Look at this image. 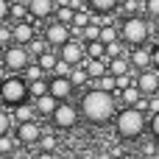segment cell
Wrapping results in <instances>:
<instances>
[{
	"label": "cell",
	"instance_id": "obj_2",
	"mask_svg": "<svg viewBox=\"0 0 159 159\" xmlns=\"http://www.w3.org/2000/svg\"><path fill=\"white\" fill-rule=\"evenodd\" d=\"M115 129H117V137L123 140H137L143 131H145V115L140 106H126L117 120H115Z\"/></svg>",
	"mask_w": 159,
	"mask_h": 159
},
{
	"label": "cell",
	"instance_id": "obj_6",
	"mask_svg": "<svg viewBox=\"0 0 159 159\" xmlns=\"http://www.w3.org/2000/svg\"><path fill=\"white\" fill-rule=\"evenodd\" d=\"M50 120H53V129H59V131H64V129H73V126L78 123V109H75L73 103L61 101V103L56 106V112L50 115Z\"/></svg>",
	"mask_w": 159,
	"mask_h": 159
},
{
	"label": "cell",
	"instance_id": "obj_4",
	"mask_svg": "<svg viewBox=\"0 0 159 159\" xmlns=\"http://www.w3.org/2000/svg\"><path fill=\"white\" fill-rule=\"evenodd\" d=\"M120 36H123V42H129L131 48H137V45H143V42L148 39V22H145L143 17H126V22H123V28H120Z\"/></svg>",
	"mask_w": 159,
	"mask_h": 159
},
{
	"label": "cell",
	"instance_id": "obj_39",
	"mask_svg": "<svg viewBox=\"0 0 159 159\" xmlns=\"http://www.w3.org/2000/svg\"><path fill=\"white\" fill-rule=\"evenodd\" d=\"M8 39H14V31H11V28H6V25H0V45H6Z\"/></svg>",
	"mask_w": 159,
	"mask_h": 159
},
{
	"label": "cell",
	"instance_id": "obj_7",
	"mask_svg": "<svg viewBox=\"0 0 159 159\" xmlns=\"http://www.w3.org/2000/svg\"><path fill=\"white\" fill-rule=\"evenodd\" d=\"M137 87L143 89V95H154V92H159V70H157V67L140 70V75H137Z\"/></svg>",
	"mask_w": 159,
	"mask_h": 159
},
{
	"label": "cell",
	"instance_id": "obj_12",
	"mask_svg": "<svg viewBox=\"0 0 159 159\" xmlns=\"http://www.w3.org/2000/svg\"><path fill=\"white\" fill-rule=\"evenodd\" d=\"M129 59H131V67H137V70L154 67V50H145L143 45H137V48L129 53Z\"/></svg>",
	"mask_w": 159,
	"mask_h": 159
},
{
	"label": "cell",
	"instance_id": "obj_5",
	"mask_svg": "<svg viewBox=\"0 0 159 159\" xmlns=\"http://www.w3.org/2000/svg\"><path fill=\"white\" fill-rule=\"evenodd\" d=\"M34 61V53L28 50V45H11V48H6V59H3V64H6V70H11V73H22L28 64Z\"/></svg>",
	"mask_w": 159,
	"mask_h": 159
},
{
	"label": "cell",
	"instance_id": "obj_33",
	"mask_svg": "<svg viewBox=\"0 0 159 159\" xmlns=\"http://www.w3.org/2000/svg\"><path fill=\"white\" fill-rule=\"evenodd\" d=\"M123 11H126V14H134V11H145V6H143L140 0H126Z\"/></svg>",
	"mask_w": 159,
	"mask_h": 159
},
{
	"label": "cell",
	"instance_id": "obj_22",
	"mask_svg": "<svg viewBox=\"0 0 159 159\" xmlns=\"http://www.w3.org/2000/svg\"><path fill=\"white\" fill-rule=\"evenodd\" d=\"M84 45H87V56H95V59L106 56V42L103 39H92V42H84Z\"/></svg>",
	"mask_w": 159,
	"mask_h": 159
},
{
	"label": "cell",
	"instance_id": "obj_16",
	"mask_svg": "<svg viewBox=\"0 0 159 159\" xmlns=\"http://www.w3.org/2000/svg\"><path fill=\"white\" fill-rule=\"evenodd\" d=\"M131 70V59L129 56H115V59H109V73L112 75H123V73H129Z\"/></svg>",
	"mask_w": 159,
	"mask_h": 159
},
{
	"label": "cell",
	"instance_id": "obj_24",
	"mask_svg": "<svg viewBox=\"0 0 159 159\" xmlns=\"http://www.w3.org/2000/svg\"><path fill=\"white\" fill-rule=\"evenodd\" d=\"M117 3H120V0H89V8H92V11L106 14V11H115V8H117Z\"/></svg>",
	"mask_w": 159,
	"mask_h": 159
},
{
	"label": "cell",
	"instance_id": "obj_19",
	"mask_svg": "<svg viewBox=\"0 0 159 159\" xmlns=\"http://www.w3.org/2000/svg\"><path fill=\"white\" fill-rule=\"evenodd\" d=\"M48 48H50L48 36H34V39L28 42V50L34 53V59H36V56H42V53H48Z\"/></svg>",
	"mask_w": 159,
	"mask_h": 159
},
{
	"label": "cell",
	"instance_id": "obj_10",
	"mask_svg": "<svg viewBox=\"0 0 159 159\" xmlns=\"http://www.w3.org/2000/svg\"><path fill=\"white\" fill-rule=\"evenodd\" d=\"M39 137H42V126L36 120L17 123V140L20 143H39Z\"/></svg>",
	"mask_w": 159,
	"mask_h": 159
},
{
	"label": "cell",
	"instance_id": "obj_23",
	"mask_svg": "<svg viewBox=\"0 0 159 159\" xmlns=\"http://www.w3.org/2000/svg\"><path fill=\"white\" fill-rule=\"evenodd\" d=\"M36 61L42 64V70H45V73H53V70H56V64H59V56L48 50V53H42V56H36Z\"/></svg>",
	"mask_w": 159,
	"mask_h": 159
},
{
	"label": "cell",
	"instance_id": "obj_8",
	"mask_svg": "<svg viewBox=\"0 0 159 159\" xmlns=\"http://www.w3.org/2000/svg\"><path fill=\"white\" fill-rule=\"evenodd\" d=\"M45 36H48V42L53 45V48H61L64 42H70V25L67 22H53V25H48V31H45Z\"/></svg>",
	"mask_w": 159,
	"mask_h": 159
},
{
	"label": "cell",
	"instance_id": "obj_28",
	"mask_svg": "<svg viewBox=\"0 0 159 159\" xmlns=\"http://www.w3.org/2000/svg\"><path fill=\"white\" fill-rule=\"evenodd\" d=\"M115 56H123V42H120V39L106 42V56H103V59L109 61V59H115Z\"/></svg>",
	"mask_w": 159,
	"mask_h": 159
},
{
	"label": "cell",
	"instance_id": "obj_46",
	"mask_svg": "<svg viewBox=\"0 0 159 159\" xmlns=\"http://www.w3.org/2000/svg\"><path fill=\"white\" fill-rule=\"evenodd\" d=\"M3 67H6V64H3ZM3 67H0V81H3V78H6V75H3Z\"/></svg>",
	"mask_w": 159,
	"mask_h": 159
},
{
	"label": "cell",
	"instance_id": "obj_20",
	"mask_svg": "<svg viewBox=\"0 0 159 159\" xmlns=\"http://www.w3.org/2000/svg\"><path fill=\"white\" fill-rule=\"evenodd\" d=\"M22 78H25L28 84H31V81H36V78H45V70H42V64L34 59V61H31V64L22 70Z\"/></svg>",
	"mask_w": 159,
	"mask_h": 159
},
{
	"label": "cell",
	"instance_id": "obj_11",
	"mask_svg": "<svg viewBox=\"0 0 159 159\" xmlns=\"http://www.w3.org/2000/svg\"><path fill=\"white\" fill-rule=\"evenodd\" d=\"M73 81H70V75H53L50 78V95H56L59 101H67L70 98V92H73Z\"/></svg>",
	"mask_w": 159,
	"mask_h": 159
},
{
	"label": "cell",
	"instance_id": "obj_31",
	"mask_svg": "<svg viewBox=\"0 0 159 159\" xmlns=\"http://www.w3.org/2000/svg\"><path fill=\"white\" fill-rule=\"evenodd\" d=\"M101 39H103V42H115V39H120V36H117V31H115L112 25H103V28H101Z\"/></svg>",
	"mask_w": 159,
	"mask_h": 159
},
{
	"label": "cell",
	"instance_id": "obj_25",
	"mask_svg": "<svg viewBox=\"0 0 159 159\" xmlns=\"http://www.w3.org/2000/svg\"><path fill=\"white\" fill-rule=\"evenodd\" d=\"M101 28H103V25H98V22H89V25L81 31V42H92V39H101Z\"/></svg>",
	"mask_w": 159,
	"mask_h": 159
},
{
	"label": "cell",
	"instance_id": "obj_14",
	"mask_svg": "<svg viewBox=\"0 0 159 159\" xmlns=\"http://www.w3.org/2000/svg\"><path fill=\"white\" fill-rule=\"evenodd\" d=\"M59 103H61V101H59L56 95H50V92H48V95L36 98V112H39L42 117H50V115L56 112V106H59Z\"/></svg>",
	"mask_w": 159,
	"mask_h": 159
},
{
	"label": "cell",
	"instance_id": "obj_3",
	"mask_svg": "<svg viewBox=\"0 0 159 159\" xmlns=\"http://www.w3.org/2000/svg\"><path fill=\"white\" fill-rule=\"evenodd\" d=\"M0 92H3V101H6V103L17 106V103H22V101L28 98L31 84H28L22 75H8V78L0 81Z\"/></svg>",
	"mask_w": 159,
	"mask_h": 159
},
{
	"label": "cell",
	"instance_id": "obj_27",
	"mask_svg": "<svg viewBox=\"0 0 159 159\" xmlns=\"http://www.w3.org/2000/svg\"><path fill=\"white\" fill-rule=\"evenodd\" d=\"M56 20H59V22H67V25H73V20H75V8H70V6H59V11H56Z\"/></svg>",
	"mask_w": 159,
	"mask_h": 159
},
{
	"label": "cell",
	"instance_id": "obj_36",
	"mask_svg": "<svg viewBox=\"0 0 159 159\" xmlns=\"http://www.w3.org/2000/svg\"><path fill=\"white\" fill-rule=\"evenodd\" d=\"M145 14L159 17V0H145Z\"/></svg>",
	"mask_w": 159,
	"mask_h": 159
},
{
	"label": "cell",
	"instance_id": "obj_44",
	"mask_svg": "<svg viewBox=\"0 0 159 159\" xmlns=\"http://www.w3.org/2000/svg\"><path fill=\"white\" fill-rule=\"evenodd\" d=\"M3 59H6V50H3V45H0V64H3Z\"/></svg>",
	"mask_w": 159,
	"mask_h": 159
},
{
	"label": "cell",
	"instance_id": "obj_34",
	"mask_svg": "<svg viewBox=\"0 0 159 159\" xmlns=\"http://www.w3.org/2000/svg\"><path fill=\"white\" fill-rule=\"evenodd\" d=\"M115 78H117V89H126V87L137 84V81H134V78H131L129 73H123V75H115Z\"/></svg>",
	"mask_w": 159,
	"mask_h": 159
},
{
	"label": "cell",
	"instance_id": "obj_35",
	"mask_svg": "<svg viewBox=\"0 0 159 159\" xmlns=\"http://www.w3.org/2000/svg\"><path fill=\"white\" fill-rule=\"evenodd\" d=\"M8 129H11V120H8V115L0 109V137H3V134H8Z\"/></svg>",
	"mask_w": 159,
	"mask_h": 159
},
{
	"label": "cell",
	"instance_id": "obj_42",
	"mask_svg": "<svg viewBox=\"0 0 159 159\" xmlns=\"http://www.w3.org/2000/svg\"><path fill=\"white\" fill-rule=\"evenodd\" d=\"M36 159H53V154H50V151H39V157Z\"/></svg>",
	"mask_w": 159,
	"mask_h": 159
},
{
	"label": "cell",
	"instance_id": "obj_17",
	"mask_svg": "<svg viewBox=\"0 0 159 159\" xmlns=\"http://www.w3.org/2000/svg\"><path fill=\"white\" fill-rule=\"evenodd\" d=\"M140 98H143V89H140L137 84H131V87L120 89V103H131V106H137V103H140Z\"/></svg>",
	"mask_w": 159,
	"mask_h": 159
},
{
	"label": "cell",
	"instance_id": "obj_9",
	"mask_svg": "<svg viewBox=\"0 0 159 159\" xmlns=\"http://www.w3.org/2000/svg\"><path fill=\"white\" fill-rule=\"evenodd\" d=\"M59 56L61 59H67L70 64H81L87 56H84V45L78 42V39H70V42H64L61 48H59Z\"/></svg>",
	"mask_w": 159,
	"mask_h": 159
},
{
	"label": "cell",
	"instance_id": "obj_32",
	"mask_svg": "<svg viewBox=\"0 0 159 159\" xmlns=\"http://www.w3.org/2000/svg\"><path fill=\"white\" fill-rule=\"evenodd\" d=\"M39 145H42V151H53L56 148V137L53 134H42L39 137Z\"/></svg>",
	"mask_w": 159,
	"mask_h": 159
},
{
	"label": "cell",
	"instance_id": "obj_37",
	"mask_svg": "<svg viewBox=\"0 0 159 159\" xmlns=\"http://www.w3.org/2000/svg\"><path fill=\"white\" fill-rule=\"evenodd\" d=\"M11 17V0H0V20Z\"/></svg>",
	"mask_w": 159,
	"mask_h": 159
},
{
	"label": "cell",
	"instance_id": "obj_38",
	"mask_svg": "<svg viewBox=\"0 0 159 159\" xmlns=\"http://www.w3.org/2000/svg\"><path fill=\"white\" fill-rule=\"evenodd\" d=\"M11 148H14V143L8 140V134H3V137H0V154H8Z\"/></svg>",
	"mask_w": 159,
	"mask_h": 159
},
{
	"label": "cell",
	"instance_id": "obj_18",
	"mask_svg": "<svg viewBox=\"0 0 159 159\" xmlns=\"http://www.w3.org/2000/svg\"><path fill=\"white\" fill-rule=\"evenodd\" d=\"M34 112H36V106H31V103H17L14 106V117H17V123H25V120H34Z\"/></svg>",
	"mask_w": 159,
	"mask_h": 159
},
{
	"label": "cell",
	"instance_id": "obj_1",
	"mask_svg": "<svg viewBox=\"0 0 159 159\" xmlns=\"http://www.w3.org/2000/svg\"><path fill=\"white\" fill-rule=\"evenodd\" d=\"M81 115L87 120H92V123L109 120L115 115V98H112V92L98 89V87L89 89V92H84V98H81Z\"/></svg>",
	"mask_w": 159,
	"mask_h": 159
},
{
	"label": "cell",
	"instance_id": "obj_47",
	"mask_svg": "<svg viewBox=\"0 0 159 159\" xmlns=\"http://www.w3.org/2000/svg\"><path fill=\"white\" fill-rule=\"evenodd\" d=\"M0 103H6V101H3V92H0Z\"/></svg>",
	"mask_w": 159,
	"mask_h": 159
},
{
	"label": "cell",
	"instance_id": "obj_15",
	"mask_svg": "<svg viewBox=\"0 0 159 159\" xmlns=\"http://www.w3.org/2000/svg\"><path fill=\"white\" fill-rule=\"evenodd\" d=\"M11 31H14V39H11V42H17V45H28V42L34 39V28H31L28 22H22V20H20Z\"/></svg>",
	"mask_w": 159,
	"mask_h": 159
},
{
	"label": "cell",
	"instance_id": "obj_26",
	"mask_svg": "<svg viewBox=\"0 0 159 159\" xmlns=\"http://www.w3.org/2000/svg\"><path fill=\"white\" fill-rule=\"evenodd\" d=\"M48 92H50V81H45V78L31 81V95H34V98H42V95H48Z\"/></svg>",
	"mask_w": 159,
	"mask_h": 159
},
{
	"label": "cell",
	"instance_id": "obj_30",
	"mask_svg": "<svg viewBox=\"0 0 159 159\" xmlns=\"http://www.w3.org/2000/svg\"><path fill=\"white\" fill-rule=\"evenodd\" d=\"M25 11H28V6H22V3H17V0L11 3V17H14L17 22H20V20L25 17Z\"/></svg>",
	"mask_w": 159,
	"mask_h": 159
},
{
	"label": "cell",
	"instance_id": "obj_40",
	"mask_svg": "<svg viewBox=\"0 0 159 159\" xmlns=\"http://www.w3.org/2000/svg\"><path fill=\"white\" fill-rule=\"evenodd\" d=\"M148 129H151V134L159 140V112H157V115H151V123H148Z\"/></svg>",
	"mask_w": 159,
	"mask_h": 159
},
{
	"label": "cell",
	"instance_id": "obj_41",
	"mask_svg": "<svg viewBox=\"0 0 159 159\" xmlns=\"http://www.w3.org/2000/svg\"><path fill=\"white\" fill-rule=\"evenodd\" d=\"M148 112H151V115L159 112V98H151V101H148Z\"/></svg>",
	"mask_w": 159,
	"mask_h": 159
},
{
	"label": "cell",
	"instance_id": "obj_43",
	"mask_svg": "<svg viewBox=\"0 0 159 159\" xmlns=\"http://www.w3.org/2000/svg\"><path fill=\"white\" fill-rule=\"evenodd\" d=\"M154 67L159 70V48H154Z\"/></svg>",
	"mask_w": 159,
	"mask_h": 159
},
{
	"label": "cell",
	"instance_id": "obj_21",
	"mask_svg": "<svg viewBox=\"0 0 159 159\" xmlns=\"http://www.w3.org/2000/svg\"><path fill=\"white\" fill-rule=\"evenodd\" d=\"M70 81H73L75 87H84V84H89L92 78H89V73H87V67H84V64H75V67H73V73H70Z\"/></svg>",
	"mask_w": 159,
	"mask_h": 159
},
{
	"label": "cell",
	"instance_id": "obj_45",
	"mask_svg": "<svg viewBox=\"0 0 159 159\" xmlns=\"http://www.w3.org/2000/svg\"><path fill=\"white\" fill-rule=\"evenodd\" d=\"M56 3H59V6H70V0H56Z\"/></svg>",
	"mask_w": 159,
	"mask_h": 159
},
{
	"label": "cell",
	"instance_id": "obj_29",
	"mask_svg": "<svg viewBox=\"0 0 159 159\" xmlns=\"http://www.w3.org/2000/svg\"><path fill=\"white\" fill-rule=\"evenodd\" d=\"M73 67H75V64H70L67 59H61V56H59V64H56L53 75H70V73H73Z\"/></svg>",
	"mask_w": 159,
	"mask_h": 159
},
{
	"label": "cell",
	"instance_id": "obj_13",
	"mask_svg": "<svg viewBox=\"0 0 159 159\" xmlns=\"http://www.w3.org/2000/svg\"><path fill=\"white\" fill-rule=\"evenodd\" d=\"M56 8V0H28V14L36 17V20H45L50 17Z\"/></svg>",
	"mask_w": 159,
	"mask_h": 159
}]
</instances>
